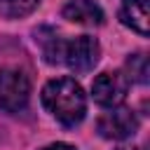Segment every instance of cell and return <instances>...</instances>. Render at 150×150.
<instances>
[{"label":"cell","instance_id":"8fae6325","mask_svg":"<svg viewBox=\"0 0 150 150\" xmlns=\"http://www.w3.org/2000/svg\"><path fill=\"white\" fill-rule=\"evenodd\" d=\"M115 150H145L143 145H120V148H115Z\"/></svg>","mask_w":150,"mask_h":150},{"label":"cell","instance_id":"ba28073f","mask_svg":"<svg viewBox=\"0 0 150 150\" xmlns=\"http://www.w3.org/2000/svg\"><path fill=\"white\" fill-rule=\"evenodd\" d=\"M148 75H150V66H148V54L145 52H136L127 59V80L129 82H138V84H148Z\"/></svg>","mask_w":150,"mask_h":150},{"label":"cell","instance_id":"7a4b0ae2","mask_svg":"<svg viewBox=\"0 0 150 150\" xmlns=\"http://www.w3.org/2000/svg\"><path fill=\"white\" fill-rule=\"evenodd\" d=\"M42 105L63 124V127H75L84 120L87 115V96L73 77H56L49 80L42 87Z\"/></svg>","mask_w":150,"mask_h":150},{"label":"cell","instance_id":"9c48e42d","mask_svg":"<svg viewBox=\"0 0 150 150\" xmlns=\"http://www.w3.org/2000/svg\"><path fill=\"white\" fill-rule=\"evenodd\" d=\"M40 0H0V16L5 19H21L35 12Z\"/></svg>","mask_w":150,"mask_h":150},{"label":"cell","instance_id":"8992f818","mask_svg":"<svg viewBox=\"0 0 150 150\" xmlns=\"http://www.w3.org/2000/svg\"><path fill=\"white\" fill-rule=\"evenodd\" d=\"M63 19L80 23V26H101L103 23V9L94 0H70L61 9Z\"/></svg>","mask_w":150,"mask_h":150},{"label":"cell","instance_id":"6da1fadb","mask_svg":"<svg viewBox=\"0 0 150 150\" xmlns=\"http://www.w3.org/2000/svg\"><path fill=\"white\" fill-rule=\"evenodd\" d=\"M45 61L56 66L63 63L75 73H89L98 59H101V45L91 35H77L73 40H63L56 33H49V38H40Z\"/></svg>","mask_w":150,"mask_h":150},{"label":"cell","instance_id":"30bf717a","mask_svg":"<svg viewBox=\"0 0 150 150\" xmlns=\"http://www.w3.org/2000/svg\"><path fill=\"white\" fill-rule=\"evenodd\" d=\"M40 150H77V148L70 145V143H49V145H45Z\"/></svg>","mask_w":150,"mask_h":150},{"label":"cell","instance_id":"5b68a950","mask_svg":"<svg viewBox=\"0 0 150 150\" xmlns=\"http://www.w3.org/2000/svg\"><path fill=\"white\" fill-rule=\"evenodd\" d=\"M96 131L103 138H112V141H124L131 138L138 131V117L134 115V110L129 108H110L108 112H103L96 122Z\"/></svg>","mask_w":150,"mask_h":150},{"label":"cell","instance_id":"52a82bcc","mask_svg":"<svg viewBox=\"0 0 150 150\" xmlns=\"http://www.w3.org/2000/svg\"><path fill=\"white\" fill-rule=\"evenodd\" d=\"M120 21L145 38L150 33V26H148L150 23L148 0H124L122 7H120Z\"/></svg>","mask_w":150,"mask_h":150},{"label":"cell","instance_id":"277c9868","mask_svg":"<svg viewBox=\"0 0 150 150\" xmlns=\"http://www.w3.org/2000/svg\"><path fill=\"white\" fill-rule=\"evenodd\" d=\"M127 91H129V80L120 70H112V73L105 70V73L96 75L91 82V96L103 108L122 105V101L127 98Z\"/></svg>","mask_w":150,"mask_h":150},{"label":"cell","instance_id":"3957f363","mask_svg":"<svg viewBox=\"0 0 150 150\" xmlns=\"http://www.w3.org/2000/svg\"><path fill=\"white\" fill-rule=\"evenodd\" d=\"M30 98V82L19 68H0V110L21 112Z\"/></svg>","mask_w":150,"mask_h":150}]
</instances>
